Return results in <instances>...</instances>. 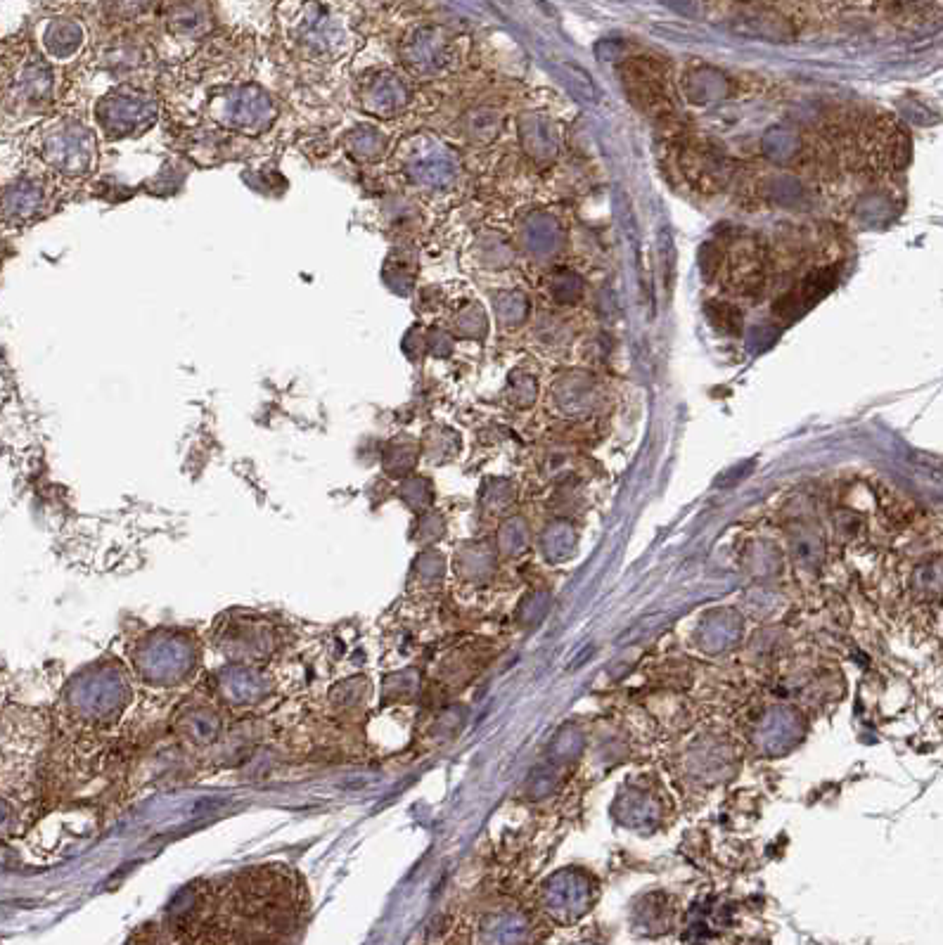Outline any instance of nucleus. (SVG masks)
<instances>
[{"instance_id":"f257e3e1","label":"nucleus","mask_w":943,"mask_h":945,"mask_svg":"<svg viewBox=\"0 0 943 945\" xmlns=\"http://www.w3.org/2000/svg\"><path fill=\"white\" fill-rule=\"evenodd\" d=\"M707 313L711 315V320H714V323L721 325L723 332L740 334V327H742L740 315H737L730 306H726V304H709V306H707Z\"/></svg>"}]
</instances>
